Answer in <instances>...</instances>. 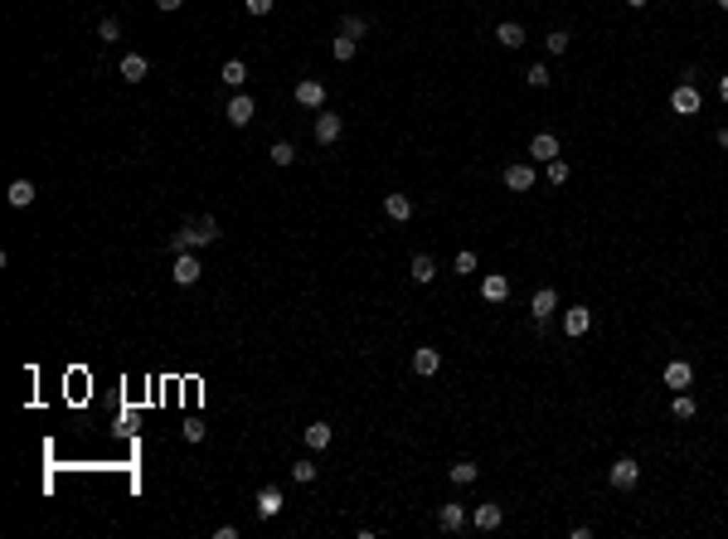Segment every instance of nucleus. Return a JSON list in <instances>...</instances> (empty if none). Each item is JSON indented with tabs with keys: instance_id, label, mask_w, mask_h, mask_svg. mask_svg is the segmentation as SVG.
I'll return each instance as SVG.
<instances>
[{
	"instance_id": "4c0bfd02",
	"label": "nucleus",
	"mask_w": 728,
	"mask_h": 539,
	"mask_svg": "<svg viewBox=\"0 0 728 539\" xmlns=\"http://www.w3.org/2000/svg\"><path fill=\"white\" fill-rule=\"evenodd\" d=\"M156 5H161L165 15H175V10H180V5H185V0H156Z\"/></svg>"
},
{
	"instance_id": "f03ea898",
	"label": "nucleus",
	"mask_w": 728,
	"mask_h": 539,
	"mask_svg": "<svg viewBox=\"0 0 728 539\" xmlns=\"http://www.w3.org/2000/svg\"><path fill=\"white\" fill-rule=\"evenodd\" d=\"M170 277H175V287H194V282L204 277V268H199V258H194V253H175Z\"/></svg>"
},
{
	"instance_id": "f257e3e1",
	"label": "nucleus",
	"mask_w": 728,
	"mask_h": 539,
	"mask_svg": "<svg viewBox=\"0 0 728 539\" xmlns=\"http://www.w3.org/2000/svg\"><path fill=\"white\" fill-rule=\"evenodd\" d=\"M218 239V219L214 214H199L194 224H185L180 234H170V253H194V248H204V243Z\"/></svg>"
},
{
	"instance_id": "79ce46f5",
	"label": "nucleus",
	"mask_w": 728,
	"mask_h": 539,
	"mask_svg": "<svg viewBox=\"0 0 728 539\" xmlns=\"http://www.w3.org/2000/svg\"><path fill=\"white\" fill-rule=\"evenodd\" d=\"M719 5H724V10H728V0H719Z\"/></svg>"
},
{
	"instance_id": "6ab92c4d",
	"label": "nucleus",
	"mask_w": 728,
	"mask_h": 539,
	"mask_svg": "<svg viewBox=\"0 0 728 539\" xmlns=\"http://www.w3.org/2000/svg\"><path fill=\"white\" fill-rule=\"evenodd\" d=\"M5 199H10V209H29L34 204V185L29 180H15V185L5 189Z\"/></svg>"
},
{
	"instance_id": "4be33fe9",
	"label": "nucleus",
	"mask_w": 728,
	"mask_h": 539,
	"mask_svg": "<svg viewBox=\"0 0 728 539\" xmlns=\"http://www.w3.org/2000/svg\"><path fill=\"white\" fill-rule=\"evenodd\" d=\"M330 437H335V432H330V423H311V428H306V447H311V452H325V447H330Z\"/></svg>"
},
{
	"instance_id": "39448f33",
	"label": "nucleus",
	"mask_w": 728,
	"mask_h": 539,
	"mask_svg": "<svg viewBox=\"0 0 728 539\" xmlns=\"http://www.w3.org/2000/svg\"><path fill=\"white\" fill-rule=\"evenodd\" d=\"M588 330H593V311H588V306H568L564 311V335L578 340V335H588Z\"/></svg>"
},
{
	"instance_id": "dca6fc26",
	"label": "nucleus",
	"mask_w": 728,
	"mask_h": 539,
	"mask_svg": "<svg viewBox=\"0 0 728 539\" xmlns=\"http://www.w3.org/2000/svg\"><path fill=\"white\" fill-rule=\"evenodd\" d=\"M461 525H466V506H457V501H452V506H442V511H437V530L457 535Z\"/></svg>"
},
{
	"instance_id": "b1692460",
	"label": "nucleus",
	"mask_w": 728,
	"mask_h": 539,
	"mask_svg": "<svg viewBox=\"0 0 728 539\" xmlns=\"http://www.w3.org/2000/svg\"><path fill=\"white\" fill-rule=\"evenodd\" d=\"M243 83H248V63L243 58H228L223 63V88H243Z\"/></svg>"
},
{
	"instance_id": "20e7f679",
	"label": "nucleus",
	"mask_w": 728,
	"mask_h": 539,
	"mask_svg": "<svg viewBox=\"0 0 728 539\" xmlns=\"http://www.w3.org/2000/svg\"><path fill=\"white\" fill-rule=\"evenodd\" d=\"M505 297H510V277H505V272H485V277H481V301L500 306Z\"/></svg>"
},
{
	"instance_id": "aec40b11",
	"label": "nucleus",
	"mask_w": 728,
	"mask_h": 539,
	"mask_svg": "<svg viewBox=\"0 0 728 539\" xmlns=\"http://www.w3.org/2000/svg\"><path fill=\"white\" fill-rule=\"evenodd\" d=\"M146 73H151L146 54H127V58H122V78H127V83H141Z\"/></svg>"
},
{
	"instance_id": "c756f323",
	"label": "nucleus",
	"mask_w": 728,
	"mask_h": 539,
	"mask_svg": "<svg viewBox=\"0 0 728 539\" xmlns=\"http://www.w3.org/2000/svg\"><path fill=\"white\" fill-rule=\"evenodd\" d=\"M524 78H529V88H549V83H554V73H549L544 63H529V73H524Z\"/></svg>"
},
{
	"instance_id": "5701e85b",
	"label": "nucleus",
	"mask_w": 728,
	"mask_h": 539,
	"mask_svg": "<svg viewBox=\"0 0 728 539\" xmlns=\"http://www.w3.org/2000/svg\"><path fill=\"white\" fill-rule=\"evenodd\" d=\"M495 39H500L505 49H519V44H524V25H515V20H505V25H495Z\"/></svg>"
},
{
	"instance_id": "7c9ffc66",
	"label": "nucleus",
	"mask_w": 728,
	"mask_h": 539,
	"mask_svg": "<svg viewBox=\"0 0 728 539\" xmlns=\"http://www.w3.org/2000/svg\"><path fill=\"white\" fill-rule=\"evenodd\" d=\"M97 39H102V44H117V39H122V25H117V20L107 15V20L97 25Z\"/></svg>"
},
{
	"instance_id": "e433bc0d",
	"label": "nucleus",
	"mask_w": 728,
	"mask_h": 539,
	"mask_svg": "<svg viewBox=\"0 0 728 539\" xmlns=\"http://www.w3.org/2000/svg\"><path fill=\"white\" fill-rule=\"evenodd\" d=\"M243 10H248V15H268L272 0H243Z\"/></svg>"
},
{
	"instance_id": "6e6552de",
	"label": "nucleus",
	"mask_w": 728,
	"mask_h": 539,
	"mask_svg": "<svg viewBox=\"0 0 728 539\" xmlns=\"http://www.w3.org/2000/svg\"><path fill=\"white\" fill-rule=\"evenodd\" d=\"M437 370H442V355L432 350V345H423V350H413V375H418V379H432Z\"/></svg>"
},
{
	"instance_id": "f704fd0d",
	"label": "nucleus",
	"mask_w": 728,
	"mask_h": 539,
	"mask_svg": "<svg viewBox=\"0 0 728 539\" xmlns=\"http://www.w3.org/2000/svg\"><path fill=\"white\" fill-rule=\"evenodd\" d=\"M185 442H204V423H199V418H189V423H185Z\"/></svg>"
},
{
	"instance_id": "412c9836",
	"label": "nucleus",
	"mask_w": 728,
	"mask_h": 539,
	"mask_svg": "<svg viewBox=\"0 0 728 539\" xmlns=\"http://www.w3.org/2000/svg\"><path fill=\"white\" fill-rule=\"evenodd\" d=\"M413 282H418V287H428V282H437V263H432L428 253H418V258H413Z\"/></svg>"
},
{
	"instance_id": "9b49d317",
	"label": "nucleus",
	"mask_w": 728,
	"mask_h": 539,
	"mask_svg": "<svg viewBox=\"0 0 728 539\" xmlns=\"http://www.w3.org/2000/svg\"><path fill=\"white\" fill-rule=\"evenodd\" d=\"M529 311H534V321H549V316L559 311V292H554V287H539L534 301H529Z\"/></svg>"
},
{
	"instance_id": "2eb2a0df",
	"label": "nucleus",
	"mask_w": 728,
	"mask_h": 539,
	"mask_svg": "<svg viewBox=\"0 0 728 539\" xmlns=\"http://www.w3.org/2000/svg\"><path fill=\"white\" fill-rule=\"evenodd\" d=\"M384 214L394 219V224H408L413 219V199L408 194H384Z\"/></svg>"
},
{
	"instance_id": "c9c22d12",
	"label": "nucleus",
	"mask_w": 728,
	"mask_h": 539,
	"mask_svg": "<svg viewBox=\"0 0 728 539\" xmlns=\"http://www.w3.org/2000/svg\"><path fill=\"white\" fill-rule=\"evenodd\" d=\"M457 272H476V253H471V248L457 253Z\"/></svg>"
},
{
	"instance_id": "393cba45",
	"label": "nucleus",
	"mask_w": 728,
	"mask_h": 539,
	"mask_svg": "<svg viewBox=\"0 0 728 539\" xmlns=\"http://www.w3.org/2000/svg\"><path fill=\"white\" fill-rule=\"evenodd\" d=\"M354 49H359V44H354L350 34H335V39H330V54H335V63H350Z\"/></svg>"
},
{
	"instance_id": "a878e982",
	"label": "nucleus",
	"mask_w": 728,
	"mask_h": 539,
	"mask_svg": "<svg viewBox=\"0 0 728 539\" xmlns=\"http://www.w3.org/2000/svg\"><path fill=\"white\" fill-rule=\"evenodd\" d=\"M670 413H675V418H685V423H690V418L700 413V404H695V394H685V389H680V394H675V404H670Z\"/></svg>"
},
{
	"instance_id": "2f4dec72",
	"label": "nucleus",
	"mask_w": 728,
	"mask_h": 539,
	"mask_svg": "<svg viewBox=\"0 0 728 539\" xmlns=\"http://www.w3.org/2000/svg\"><path fill=\"white\" fill-rule=\"evenodd\" d=\"M292 481H297V486L316 481V461H297V466H292Z\"/></svg>"
},
{
	"instance_id": "a19ab883",
	"label": "nucleus",
	"mask_w": 728,
	"mask_h": 539,
	"mask_svg": "<svg viewBox=\"0 0 728 539\" xmlns=\"http://www.w3.org/2000/svg\"><path fill=\"white\" fill-rule=\"evenodd\" d=\"M626 5H631V10H641V5H646V0H626Z\"/></svg>"
},
{
	"instance_id": "bb28decb",
	"label": "nucleus",
	"mask_w": 728,
	"mask_h": 539,
	"mask_svg": "<svg viewBox=\"0 0 728 539\" xmlns=\"http://www.w3.org/2000/svg\"><path fill=\"white\" fill-rule=\"evenodd\" d=\"M447 476H452L457 486H471L476 476H481V466H476V461H457V466H447Z\"/></svg>"
},
{
	"instance_id": "423d86ee",
	"label": "nucleus",
	"mask_w": 728,
	"mask_h": 539,
	"mask_svg": "<svg viewBox=\"0 0 728 539\" xmlns=\"http://www.w3.org/2000/svg\"><path fill=\"white\" fill-rule=\"evenodd\" d=\"M253 112H258V103H253L248 93H238V98H228L223 117H228V127H248V122H253Z\"/></svg>"
},
{
	"instance_id": "cd10ccee",
	"label": "nucleus",
	"mask_w": 728,
	"mask_h": 539,
	"mask_svg": "<svg viewBox=\"0 0 728 539\" xmlns=\"http://www.w3.org/2000/svg\"><path fill=\"white\" fill-rule=\"evenodd\" d=\"M268 156H272V165H292L297 161V146H292V141H272Z\"/></svg>"
},
{
	"instance_id": "7ed1b4c3",
	"label": "nucleus",
	"mask_w": 728,
	"mask_h": 539,
	"mask_svg": "<svg viewBox=\"0 0 728 539\" xmlns=\"http://www.w3.org/2000/svg\"><path fill=\"white\" fill-rule=\"evenodd\" d=\"M700 103H704V98H700V88H695V83H680V88L670 93V108L680 112V117H695V112H700Z\"/></svg>"
},
{
	"instance_id": "72a5a7b5",
	"label": "nucleus",
	"mask_w": 728,
	"mask_h": 539,
	"mask_svg": "<svg viewBox=\"0 0 728 539\" xmlns=\"http://www.w3.org/2000/svg\"><path fill=\"white\" fill-rule=\"evenodd\" d=\"M568 180V165L564 161H549V185H564Z\"/></svg>"
},
{
	"instance_id": "f3484780",
	"label": "nucleus",
	"mask_w": 728,
	"mask_h": 539,
	"mask_svg": "<svg viewBox=\"0 0 728 539\" xmlns=\"http://www.w3.org/2000/svg\"><path fill=\"white\" fill-rule=\"evenodd\" d=\"M505 185H510L515 194L534 189V165H510V170H505Z\"/></svg>"
},
{
	"instance_id": "58836bf2",
	"label": "nucleus",
	"mask_w": 728,
	"mask_h": 539,
	"mask_svg": "<svg viewBox=\"0 0 728 539\" xmlns=\"http://www.w3.org/2000/svg\"><path fill=\"white\" fill-rule=\"evenodd\" d=\"M719 98H724V103H728V78H719Z\"/></svg>"
},
{
	"instance_id": "473e14b6",
	"label": "nucleus",
	"mask_w": 728,
	"mask_h": 539,
	"mask_svg": "<svg viewBox=\"0 0 728 539\" xmlns=\"http://www.w3.org/2000/svg\"><path fill=\"white\" fill-rule=\"evenodd\" d=\"M544 49H549V54H568V34H564V29H554V34L544 39Z\"/></svg>"
},
{
	"instance_id": "ea45409f",
	"label": "nucleus",
	"mask_w": 728,
	"mask_h": 539,
	"mask_svg": "<svg viewBox=\"0 0 728 539\" xmlns=\"http://www.w3.org/2000/svg\"><path fill=\"white\" fill-rule=\"evenodd\" d=\"M719 146H724V151H728V127H724V132H719Z\"/></svg>"
},
{
	"instance_id": "a211bd4d",
	"label": "nucleus",
	"mask_w": 728,
	"mask_h": 539,
	"mask_svg": "<svg viewBox=\"0 0 728 539\" xmlns=\"http://www.w3.org/2000/svg\"><path fill=\"white\" fill-rule=\"evenodd\" d=\"M690 379H695L690 360H670V365H665V384H670V389H690Z\"/></svg>"
},
{
	"instance_id": "9d476101",
	"label": "nucleus",
	"mask_w": 728,
	"mask_h": 539,
	"mask_svg": "<svg viewBox=\"0 0 728 539\" xmlns=\"http://www.w3.org/2000/svg\"><path fill=\"white\" fill-rule=\"evenodd\" d=\"M316 141L321 146H335L340 141V112H321L316 117Z\"/></svg>"
},
{
	"instance_id": "1a4fd4ad",
	"label": "nucleus",
	"mask_w": 728,
	"mask_h": 539,
	"mask_svg": "<svg viewBox=\"0 0 728 539\" xmlns=\"http://www.w3.org/2000/svg\"><path fill=\"white\" fill-rule=\"evenodd\" d=\"M529 156H534V161H559V136H554V132H534Z\"/></svg>"
},
{
	"instance_id": "ddd939ff",
	"label": "nucleus",
	"mask_w": 728,
	"mask_h": 539,
	"mask_svg": "<svg viewBox=\"0 0 728 539\" xmlns=\"http://www.w3.org/2000/svg\"><path fill=\"white\" fill-rule=\"evenodd\" d=\"M471 520H476V530H485V535H490V530H500L505 511H500L495 501H485V506H476V511H471Z\"/></svg>"
},
{
	"instance_id": "0eeeda50",
	"label": "nucleus",
	"mask_w": 728,
	"mask_h": 539,
	"mask_svg": "<svg viewBox=\"0 0 728 539\" xmlns=\"http://www.w3.org/2000/svg\"><path fill=\"white\" fill-rule=\"evenodd\" d=\"M641 481V466L631 457H617L612 461V491H631V486Z\"/></svg>"
},
{
	"instance_id": "f8f14e48",
	"label": "nucleus",
	"mask_w": 728,
	"mask_h": 539,
	"mask_svg": "<svg viewBox=\"0 0 728 539\" xmlns=\"http://www.w3.org/2000/svg\"><path fill=\"white\" fill-rule=\"evenodd\" d=\"M282 506H287V501H282V491H277V486H263V491H258V506H253V511L263 515V520H272V515H282Z\"/></svg>"
},
{
	"instance_id": "4468645a",
	"label": "nucleus",
	"mask_w": 728,
	"mask_h": 539,
	"mask_svg": "<svg viewBox=\"0 0 728 539\" xmlns=\"http://www.w3.org/2000/svg\"><path fill=\"white\" fill-rule=\"evenodd\" d=\"M297 103H301V108H325V83L301 78L297 83Z\"/></svg>"
},
{
	"instance_id": "c85d7f7f",
	"label": "nucleus",
	"mask_w": 728,
	"mask_h": 539,
	"mask_svg": "<svg viewBox=\"0 0 728 539\" xmlns=\"http://www.w3.org/2000/svg\"><path fill=\"white\" fill-rule=\"evenodd\" d=\"M364 29H369V20H364V15H345V20H340V34H350V39H359Z\"/></svg>"
}]
</instances>
